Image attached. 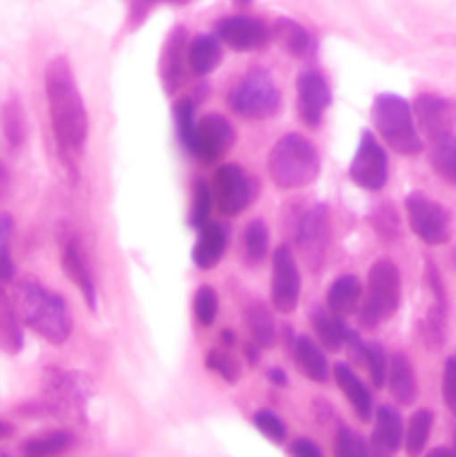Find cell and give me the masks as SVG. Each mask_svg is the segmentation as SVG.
<instances>
[{"instance_id": "9f6ffc18", "label": "cell", "mask_w": 456, "mask_h": 457, "mask_svg": "<svg viewBox=\"0 0 456 457\" xmlns=\"http://www.w3.org/2000/svg\"><path fill=\"white\" fill-rule=\"evenodd\" d=\"M454 357H456V355H454Z\"/></svg>"}, {"instance_id": "ab89813d", "label": "cell", "mask_w": 456, "mask_h": 457, "mask_svg": "<svg viewBox=\"0 0 456 457\" xmlns=\"http://www.w3.org/2000/svg\"><path fill=\"white\" fill-rule=\"evenodd\" d=\"M204 364H206V369L213 370V373H217L224 382L235 384L237 379H240V373H241L240 361H237L232 355H228V353L210 351L208 355H206Z\"/></svg>"}, {"instance_id": "7dc6e473", "label": "cell", "mask_w": 456, "mask_h": 457, "mask_svg": "<svg viewBox=\"0 0 456 457\" xmlns=\"http://www.w3.org/2000/svg\"><path fill=\"white\" fill-rule=\"evenodd\" d=\"M9 190H12V174H9L7 165L0 161V201L7 199Z\"/></svg>"}, {"instance_id": "44dd1931", "label": "cell", "mask_w": 456, "mask_h": 457, "mask_svg": "<svg viewBox=\"0 0 456 457\" xmlns=\"http://www.w3.org/2000/svg\"><path fill=\"white\" fill-rule=\"evenodd\" d=\"M387 386L393 400L402 406H411L416 397H418V382H416L414 366H411V361L402 353L389 357Z\"/></svg>"}, {"instance_id": "7c38bea8", "label": "cell", "mask_w": 456, "mask_h": 457, "mask_svg": "<svg viewBox=\"0 0 456 457\" xmlns=\"http://www.w3.org/2000/svg\"><path fill=\"white\" fill-rule=\"evenodd\" d=\"M235 141L237 134L231 120L224 119L222 114H208L197 120L192 156L199 159L201 163H215V161H222L235 147Z\"/></svg>"}, {"instance_id": "6da1fadb", "label": "cell", "mask_w": 456, "mask_h": 457, "mask_svg": "<svg viewBox=\"0 0 456 457\" xmlns=\"http://www.w3.org/2000/svg\"><path fill=\"white\" fill-rule=\"evenodd\" d=\"M45 96L58 147L65 152H79L88 138L89 120L74 71L65 56H56L45 70Z\"/></svg>"}, {"instance_id": "8992f818", "label": "cell", "mask_w": 456, "mask_h": 457, "mask_svg": "<svg viewBox=\"0 0 456 457\" xmlns=\"http://www.w3.org/2000/svg\"><path fill=\"white\" fill-rule=\"evenodd\" d=\"M228 105L241 119L266 120L280 112V89L266 70L255 67L232 85L231 94H228Z\"/></svg>"}, {"instance_id": "8d00e7d4", "label": "cell", "mask_w": 456, "mask_h": 457, "mask_svg": "<svg viewBox=\"0 0 456 457\" xmlns=\"http://www.w3.org/2000/svg\"><path fill=\"white\" fill-rule=\"evenodd\" d=\"M365 366L369 370L371 384L376 388H383L387 384V370H389V357L380 344H367L365 351Z\"/></svg>"}, {"instance_id": "b9f144b4", "label": "cell", "mask_w": 456, "mask_h": 457, "mask_svg": "<svg viewBox=\"0 0 456 457\" xmlns=\"http://www.w3.org/2000/svg\"><path fill=\"white\" fill-rule=\"evenodd\" d=\"M253 424L264 437H268L275 445H282L286 440V424L273 411H258L253 415Z\"/></svg>"}, {"instance_id": "603a6c76", "label": "cell", "mask_w": 456, "mask_h": 457, "mask_svg": "<svg viewBox=\"0 0 456 457\" xmlns=\"http://www.w3.org/2000/svg\"><path fill=\"white\" fill-rule=\"evenodd\" d=\"M360 279L353 275H342L331 284L329 293H326V311L344 320V317L353 315L360 308Z\"/></svg>"}, {"instance_id": "d590c367", "label": "cell", "mask_w": 456, "mask_h": 457, "mask_svg": "<svg viewBox=\"0 0 456 457\" xmlns=\"http://www.w3.org/2000/svg\"><path fill=\"white\" fill-rule=\"evenodd\" d=\"M268 250V228L266 223L255 219V221L249 223L244 232V253L246 259L250 263H259L264 257H266Z\"/></svg>"}, {"instance_id": "bcb514c9", "label": "cell", "mask_w": 456, "mask_h": 457, "mask_svg": "<svg viewBox=\"0 0 456 457\" xmlns=\"http://www.w3.org/2000/svg\"><path fill=\"white\" fill-rule=\"evenodd\" d=\"M344 346H347L349 355H351V360L356 361V364H365V351H367V344L362 342L360 335L353 333V330H349L347 342H344Z\"/></svg>"}, {"instance_id": "30bf717a", "label": "cell", "mask_w": 456, "mask_h": 457, "mask_svg": "<svg viewBox=\"0 0 456 457\" xmlns=\"http://www.w3.org/2000/svg\"><path fill=\"white\" fill-rule=\"evenodd\" d=\"M411 112H414L416 125L425 134L429 145L454 137L456 110L450 98L438 96V94L432 92L418 94L414 105H411Z\"/></svg>"}, {"instance_id": "f5cc1de1", "label": "cell", "mask_w": 456, "mask_h": 457, "mask_svg": "<svg viewBox=\"0 0 456 457\" xmlns=\"http://www.w3.org/2000/svg\"><path fill=\"white\" fill-rule=\"evenodd\" d=\"M13 433V428H12V424H7V422H0V440H4V437H9Z\"/></svg>"}, {"instance_id": "ba28073f", "label": "cell", "mask_w": 456, "mask_h": 457, "mask_svg": "<svg viewBox=\"0 0 456 457\" xmlns=\"http://www.w3.org/2000/svg\"><path fill=\"white\" fill-rule=\"evenodd\" d=\"M389 177V161L387 152L380 145L374 132L365 129L358 143V150L353 154L351 165H349V179L358 187L367 192H378L387 186Z\"/></svg>"}, {"instance_id": "d4e9b609", "label": "cell", "mask_w": 456, "mask_h": 457, "mask_svg": "<svg viewBox=\"0 0 456 457\" xmlns=\"http://www.w3.org/2000/svg\"><path fill=\"white\" fill-rule=\"evenodd\" d=\"M222 61V45L219 38L210 34H199L188 43V70L195 76H208L217 70Z\"/></svg>"}, {"instance_id": "11a10c76", "label": "cell", "mask_w": 456, "mask_h": 457, "mask_svg": "<svg viewBox=\"0 0 456 457\" xmlns=\"http://www.w3.org/2000/svg\"><path fill=\"white\" fill-rule=\"evenodd\" d=\"M0 457H9L7 453H3V451H0Z\"/></svg>"}, {"instance_id": "7a4b0ae2", "label": "cell", "mask_w": 456, "mask_h": 457, "mask_svg": "<svg viewBox=\"0 0 456 457\" xmlns=\"http://www.w3.org/2000/svg\"><path fill=\"white\" fill-rule=\"evenodd\" d=\"M13 308L18 320L45 342L61 346L72 335V317L61 295L45 288L40 281L25 277L13 288Z\"/></svg>"}, {"instance_id": "cb8c5ba5", "label": "cell", "mask_w": 456, "mask_h": 457, "mask_svg": "<svg viewBox=\"0 0 456 457\" xmlns=\"http://www.w3.org/2000/svg\"><path fill=\"white\" fill-rule=\"evenodd\" d=\"M293 360L295 366L302 370V375L311 382H326L329 379V361H326L325 353L317 348V344L311 337L302 335L295 337L293 342Z\"/></svg>"}, {"instance_id": "f1b7e54d", "label": "cell", "mask_w": 456, "mask_h": 457, "mask_svg": "<svg viewBox=\"0 0 456 457\" xmlns=\"http://www.w3.org/2000/svg\"><path fill=\"white\" fill-rule=\"evenodd\" d=\"M311 321H313V328H316L317 333V339L322 342V346L329 348V351H340V348L344 346L349 330L340 317L331 315V312L325 311V308H317V311H313Z\"/></svg>"}, {"instance_id": "c3c4849f", "label": "cell", "mask_w": 456, "mask_h": 457, "mask_svg": "<svg viewBox=\"0 0 456 457\" xmlns=\"http://www.w3.org/2000/svg\"><path fill=\"white\" fill-rule=\"evenodd\" d=\"M259 348L255 346L253 342H249L244 346V355H246V361H249V366H258L259 364Z\"/></svg>"}, {"instance_id": "ee69618b", "label": "cell", "mask_w": 456, "mask_h": 457, "mask_svg": "<svg viewBox=\"0 0 456 457\" xmlns=\"http://www.w3.org/2000/svg\"><path fill=\"white\" fill-rule=\"evenodd\" d=\"M441 388H443V400H445V406L456 418V357H450V360L445 361Z\"/></svg>"}, {"instance_id": "1f68e13d", "label": "cell", "mask_w": 456, "mask_h": 457, "mask_svg": "<svg viewBox=\"0 0 456 457\" xmlns=\"http://www.w3.org/2000/svg\"><path fill=\"white\" fill-rule=\"evenodd\" d=\"M3 134L12 147H21L27 138L25 107L16 94H12L3 105Z\"/></svg>"}, {"instance_id": "836d02e7", "label": "cell", "mask_w": 456, "mask_h": 457, "mask_svg": "<svg viewBox=\"0 0 456 457\" xmlns=\"http://www.w3.org/2000/svg\"><path fill=\"white\" fill-rule=\"evenodd\" d=\"M432 152V168L436 170V174L441 179H445L447 183H456V138H445V141L434 143Z\"/></svg>"}, {"instance_id": "4dcf8cb0", "label": "cell", "mask_w": 456, "mask_h": 457, "mask_svg": "<svg viewBox=\"0 0 456 457\" xmlns=\"http://www.w3.org/2000/svg\"><path fill=\"white\" fill-rule=\"evenodd\" d=\"M246 326H249L250 342L262 351V348H271L275 344V321H273L271 312L262 303H253L246 311Z\"/></svg>"}, {"instance_id": "4fadbf2b", "label": "cell", "mask_w": 456, "mask_h": 457, "mask_svg": "<svg viewBox=\"0 0 456 457\" xmlns=\"http://www.w3.org/2000/svg\"><path fill=\"white\" fill-rule=\"evenodd\" d=\"M271 302L275 311L284 312V315L293 312L300 302V270L293 253L286 245H280L273 253Z\"/></svg>"}, {"instance_id": "816d5d0a", "label": "cell", "mask_w": 456, "mask_h": 457, "mask_svg": "<svg viewBox=\"0 0 456 457\" xmlns=\"http://www.w3.org/2000/svg\"><path fill=\"white\" fill-rule=\"evenodd\" d=\"M425 457H454V455H452L450 449H434V451H429Z\"/></svg>"}, {"instance_id": "7bdbcfd3", "label": "cell", "mask_w": 456, "mask_h": 457, "mask_svg": "<svg viewBox=\"0 0 456 457\" xmlns=\"http://www.w3.org/2000/svg\"><path fill=\"white\" fill-rule=\"evenodd\" d=\"M371 221H374L376 232L387 241H393L398 237V232H401L398 214L392 205H380V208L371 214Z\"/></svg>"}, {"instance_id": "f907efd6", "label": "cell", "mask_w": 456, "mask_h": 457, "mask_svg": "<svg viewBox=\"0 0 456 457\" xmlns=\"http://www.w3.org/2000/svg\"><path fill=\"white\" fill-rule=\"evenodd\" d=\"M222 342L226 346H235V333L232 330H222Z\"/></svg>"}, {"instance_id": "9a60e30c", "label": "cell", "mask_w": 456, "mask_h": 457, "mask_svg": "<svg viewBox=\"0 0 456 457\" xmlns=\"http://www.w3.org/2000/svg\"><path fill=\"white\" fill-rule=\"evenodd\" d=\"M217 38L235 52H250L271 40V29L255 16H228L217 22Z\"/></svg>"}, {"instance_id": "e0dca14e", "label": "cell", "mask_w": 456, "mask_h": 457, "mask_svg": "<svg viewBox=\"0 0 456 457\" xmlns=\"http://www.w3.org/2000/svg\"><path fill=\"white\" fill-rule=\"evenodd\" d=\"M61 262H63V270H65V275L70 277L72 284L80 290L85 303H88L92 311H97V303H98L97 286H94V277L92 272H89L88 262H85L79 239H76L74 235L61 237Z\"/></svg>"}, {"instance_id": "f6af8a7d", "label": "cell", "mask_w": 456, "mask_h": 457, "mask_svg": "<svg viewBox=\"0 0 456 457\" xmlns=\"http://www.w3.org/2000/svg\"><path fill=\"white\" fill-rule=\"evenodd\" d=\"M289 453L291 457H325L322 455L320 446H317L313 440H307V437L295 440L293 445L289 446Z\"/></svg>"}, {"instance_id": "e575fe53", "label": "cell", "mask_w": 456, "mask_h": 457, "mask_svg": "<svg viewBox=\"0 0 456 457\" xmlns=\"http://www.w3.org/2000/svg\"><path fill=\"white\" fill-rule=\"evenodd\" d=\"M210 210H213V190H210L204 179H197L195 187H192V205L188 223L201 230L206 223H210Z\"/></svg>"}, {"instance_id": "8fae6325", "label": "cell", "mask_w": 456, "mask_h": 457, "mask_svg": "<svg viewBox=\"0 0 456 457\" xmlns=\"http://www.w3.org/2000/svg\"><path fill=\"white\" fill-rule=\"evenodd\" d=\"M329 210L322 204L300 210L295 217L293 239L311 266H320L326 244H329Z\"/></svg>"}, {"instance_id": "74e56055", "label": "cell", "mask_w": 456, "mask_h": 457, "mask_svg": "<svg viewBox=\"0 0 456 457\" xmlns=\"http://www.w3.org/2000/svg\"><path fill=\"white\" fill-rule=\"evenodd\" d=\"M195 317L199 321V326H213V321L217 320V311H219V297L215 293V288H210L208 284L199 286V290L195 293Z\"/></svg>"}, {"instance_id": "ffe728a7", "label": "cell", "mask_w": 456, "mask_h": 457, "mask_svg": "<svg viewBox=\"0 0 456 457\" xmlns=\"http://www.w3.org/2000/svg\"><path fill=\"white\" fill-rule=\"evenodd\" d=\"M228 245V230L217 221L206 223L199 230L197 244L192 248V262L199 270H210L222 262Z\"/></svg>"}, {"instance_id": "681fc988", "label": "cell", "mask_w": 456, "mask_h": 457, "mask_svg": "<svg viewBox=\"0 0 456 457\" xmlns=\"http://www.w3.org/2000/svg\"><path fill=\"white\" fill-rule=\"evenodd\" d=\"M268 379H271V382L275 384V386H286V384H289V379H286L284 370H280V369H271V370H268Z\"/></svg>"}, {"instance_id": "f546056e", "label": "cell", "mask_w": 456, "mask_h": 457, "mask_svg": "<svg viewBox=\"0 0 456 457\" xmlns=\"http://www.w3.org/2000/svg\"><path fill=\"white\" fill-rule=\"evenodd\" d=\"M434 428V413L429 409L416 411L410 418L405 427V440H402V446H405L407 455L418 457L427 446L429 436H432Z\"/></svg>"}, {"instance_id": "52a82bcc", "label": "cell", "mask_w": 456, "mask_h": 457, "mask_svg": "<svg viewBox=\"0 0 456 457\" xmlns=\"http://www.w3.org/2000/svg\"><path fill=\"white\" fill-rule=\"evenodd\" d=\"M407 221L411 232L425 245H445L452 237V214L445 205L429 199L427 195L411 192L405 199Z\"/></svg>"}, {"instance_id": "f35d334b", "label": "cell", "mask_w": 456, "mask_h": 457, "mask_svg": "<svg viewBox=\"0 0 456 457\" xmlns=\"http://www.w3.org/2000/svg\"><path fill=\"white\" fill-rule=\"evenodd\" d=\"M335 457H371L369 442L351 428L340 427L335 436Z\"/></svg>"}, {"instance_id": "4316f807", "label": "cell", "mask_w": 456, "mask_h": 457, "mask_svg": "<svg viewBox=\"0 0 456 457\" xmlns=\"http://www.w3.org/2000/svg\"><path fill=\"white\" fill-rule=\"evenodd\" d=\"M275 36L284 45L286 52L295 58L308 56L316 49V38H313L311 31L300 22L291 21V18H280L275 22Z\"/></svg>"}, {"instance_id": "5b68a950", "label": "cell", "mask_w": 456, "mask_h": 457, "mask_svg": "<svg viewBox=\"0 0 456 457\" xmlns=\"http://www.w3.org/2000/svg\"><path fill=\"white\" fill-rule=\"evenodd\" d=\"M402 299L401 270L392 259H378L367 277V295L360 303V321L365 328H376L396 315Z\"/></svg>"}, {"instance_id": "db71d44e", "label": "cell", "mask_w": 456, "mask_h": 457, "mask_svg": "<svg viewBox=\"0 0 456 457\" xmlns=\"http://www.w3.org/2000/svg\"><path fill=\"white\" fill-rule=\"evenodd\" d=\"M452 455H454V457H456V442H454V449H452Z\"/></svg>"}, {"instance_id": "277c9868", "label": "cell", "mask_w": 456, "mask_h": 457, "mask_svg": "<svg viewBox=\"0 0 456 457\" xmlns=\"http://www.w3.org/2000/svg\"><path fill=\"white\" fill-rule=\"evenodd\" d=\"M268 174L282 190L311 186L320 174V156L313 143L300 134H286L268 154Z\"/></svg>"}, {"instance_id": "9c48e42d", "label": "cell", "mask_w": 456, "mask_h": 457, "mask_svg": "<svg viewBox=\"0 0 456 457\" xmlns=\"http://www.w3.org/2000/svg\"><path fill=\"white\" fill-rule=\"evenodd\" d=\"M258 195V183L246 170L235 163L219 165L215 172V196L222 214L237 217L241 210L249 208Z\"/></svg>"}, {"instance_id": "2e32d148", "label": "cell", "mask_w": 456, "mask_h": 457, "mask_svg": "<svg viewBox=\"0 0 456 457\" xmlns=\"http://www.w3.org/2000/svg\"><path fill=\"white\" fill-rule=\"evenodd\" d=\"M188 70V31L182 25L168 34L159 58V76L165 94H177L186 80Z\"/></svg>"}, {"instance_id": "5bb4252c", "label": "cell", "mask_w": 456, "mask_h": 457, "mask_svg": "<svg viewBox=\"0 0 456 457\" xmlns=\"http://www.w3.org/2000/svg\"><path fill=\"white\" fill-rule=\"evenodd\" d=\"M298 114L308 128H317L331 105V89L320 71H304L298 76Z\"/></svg>"}, {"instance_id": "d6a6232c", "label": "cell", "mask_w": 456, "mask_h": 457, "mask_svg": "<svg viewBox=\"0 0 456 457\" xmlns=\"http://www.w3.org/2000/svg\"><path fill=\"white\" fill-rule=\"evenodd\" d=\"M174 125H177L179 143L188 154L195 152V137H197V119H195V101L192 98H182L174 103Z\"/></svg>"}, {"instance_id": "3957f363", "label": "cell", "mask_w": 456, "mask_h": 457, "mask_svg": "<svg viewBox=\"0 0 456 457\" xmlns=\"http://www.w3.org/2000/svg\"><path fill=\"white\" fill-rule=\"evenodd\" d=\"M371 123L384 143L402 156H416L425 150V141L416 128L411 105L392 92L378 94L371 105Z\"/></svg>"}, {"instance_id": "60d3db41", "label": "cell", "mask_w": 456, "mask_h": 457, "mask_svg": "<svg viewBox=\"0 0 456 457\" xmlns=\"http://www.w3.org/2000/svg\"><path fill=\"white\" fill-rule=\"evenodd\" d=\"M13 235V219L0 214V286L13 279V262L9 254V241Z\"/></svg>"}, {"instance_id": "484cf974", "label": "cell", "mask_w": 456, "mask_h": 457, "mask_svg": "<svg viewBox=\"0 0 456 457\" xmlns=\"http://www.w3.org/2000/svg\"><path fill=\"white\" fill-rule=\"evenodd\" d=\"M76 436L72 431H49L30 437L21 445L22 457H58L74 449Z\"/></svg>"}, {"instance_id": "ac0fdd59", "label": "cell", "mask_w": 456, "mask_h": 457, "mask_svg": "<svg viewBox=\"0 0 456 457\" xmlns=\"http://www.w3.org/2000/svg\"><path fill=\"white\" fill-rule=\"evenodd\" d=\"M43 391L58 409H80L88 400L89 382L88 378H79L76 373L47 369L45 370Z\"/></svg>"}, {"instance_id": "7402d4cb", "label": "cell", "mask_w": 456, "mask_h": 457, "mask_svg": "<svg viewBox=\"0 0 456 457\" xmlns=\"http://www.w3.org/2000/svg\"><path fill=\"white\" fill-rule=\"evenodd\" d=\"M334 378L335 382H338L340 391H342L344 397L349 400V404L353 406L358 418H360L362 422H369V420L374 418V397H371L369 388L360 382V378H358L347 364H335Z\"/></svg>"}, {"instance_id": "d6986e66", "label": "cell", "mask_w": 456, "mask_h": 457, "mask_svg": "<svg viewBox=\"0 0 456 457\" xmlns=\"http://www.w3.org/2000/svg\"><path fill=\"white\" fill-rule=\"evenodd\" d=\"M405 440V424L392 406H380L376 411V428L371 436L369 453L371 457H392L402 446Z\"/></svg>"}, {"instance_id": "83f0119b", "label": "cell", "mask_w": 456, "mask_h": 457, "mask_svg": "<svg viewBox=\"0 0 456 457\" xmlns=\"http://www.w3.org/2000/svg\"><path fill=\"white\" fill-rule=\"evenodd\" d=\"M0 348L9 355H16L22 348V330L18 324V312L0 286Z\"/></svg>"}]
</instances>
